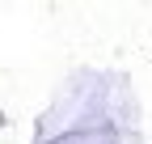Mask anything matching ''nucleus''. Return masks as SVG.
Returning a JSON list of instances; mask_svg holds the SVG:
<instances>
[{"label": "nucleus", "instance_id": "nucleus-1", "mask_svg": "<svg viewBox=\"0 0 152 144\" xmlns=\"http://www.w3.org/2000/svg\"><path fill=\"white\" fill-rule=\"evenodd\" d=\"M64 144H106V140H97V136H68Z\"/></svg>", "mask_w": 152, "mask_h": 144}]
</instances>
